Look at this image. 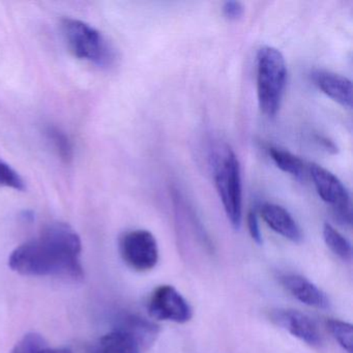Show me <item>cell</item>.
<instances>
[{
  "instance_id": "9",
  "label": "cell",
  "mask_w": 353,
  "mask_h": 353,
  "mask_svg": "<svg viewBox=\"0 0 353 353\" xmlns=\"http://www.w3.org/2000/svg\"><path fill=\"white\" fill-rule=\"evenodd\" d=\"M311 77L314 84L328 98L344 108L352 107V83L350 79L326 70H315Z\"/></svg>"
},
{
  "instance_id": "11",
  "label": "cell",
  "mask_w": 353,
  "mask_h": 353,
  "mask_svg": "<svg viewBox=\"0 0 353 353\" xmlns=\"http://www.w3.org/2000/svg\"><path fill=\"white\" fill-rule=\"evenodd\" d=\"M282 284L294 299L309 307L323 310L330 307V299L325 293L305 276L287 274L283 276Z\"/></svg>"
},
{
  "instance_id": "18",
  "label": "cell",
  "mask_w": 353,
  "mask_h": 353,
  "mask_svg": "<svg viewBox=\"0 0 353 353\" xmlns=\"http://www.w3.org/2000/svg\"><path fill=\"white\" fill-rule=\"evenodd\" d=\"M0 187L11 188L17 191L26 189V181L21 175L3 160H0Z\"/></svg>"
},
{
  "instance_id": "20",
  "label": "cell",
  "mask_w": 353,
  "mask_h": 353,
  "mask_svg": "<svg viewBox=\"0 0 353 353\" xmlns=\"http://www.w3.org/2000/svg\"><path fill=\"white\" fill-rule=\"evenodd\" d=\"M223 15L230 21H236L243 17L245 8L239 1H226L222 8Z\"/></svg>"
},
{
  "instance_id": "22",
  "label": "cell",
  "mask_w": 353,
  "mask_h": 353,
  "mask_svg": "<svg viewBox=\"0 0 353 353\" xmlns=\"http://www.w3.org/2000/svg\"><path fill=\"white\" fill-rule=\"evenodd\" d=\"M318 140H319L320 143H322V145H323L326 150H330V152H336V146L334 145V142L330 141L327 138L318 137Z\"/></svg>"
},
{
  "instance_id": "21",
  "label": "cell",
  "mask_w": 353,
  "mask_h": 353,
  "mask_svg": "<svg viewBox=\"0 0 353 353\" xmlns=\"http://www.w3.org/2000/svg\"><path fill=\"white\" fill-rule=\"evenodd\" d=\"M247 224L252 239H253L257 245H262L263 239H262L259 222H258L257 214H256L255 212H250L249 214H248Z\"/></svg>"
},
{
  "instance_id": "5",
  "label": "cell",
  "mask_w": 353,
  "mask_h": 353,
  "mask_svg": "<svg viewBox=\"0 0 353 353\" xmlns=\"http://www.w3.org/2000/svg\"><path fill=\"white\" fill-rule=\"evenodd\" d=\"M307 171L318 195L330 205L336 220L341 225L350 226L352 223L350 195L342 181L320 165L311 164Z\"/></svg>"
},
{
  "instance_id": "3",
  "label": "cell",
  "mask_w": 353,
  "mask_h": 353,
  "mask_svg": "<svg viewBox=\"0 0 353 353\" xmlns=\"http://www.w3.org/2000/svg\"><path fill=\"white\" fill-rule=\"evenodd\" d=\"M256 81L260 110L272 119L280 109L286 88V61L280 50L272 46L258 50Z\"/></svg>"
},
{
  "instance_id": "13",
  "label": "cell",
  "mask_w": 353,
  "mask_h": 353,
  "mask_svg": "<svg viewBox=\"0 0 353 353\" xmlns=\"http://www.w3.org/2000/svg\"><path fill=\"white\" fill-rule=\"evenodd\" d=\"M138 343L129 334L114 330L103 336L92 346L90 353H140Z\"/></svg>"
},
{
  "instance_id": "8",
  "label": "cell",
  "mask_w": 353,
  "mask_h": 353,
  "mask_svg": "<svg viewBox=\"0 0 353 353\" xmlns=\"http://www.w3.org/2000/svg\"><path fill=\"white\" fill-rule=\"evenodd\" d=\"M270 320L279 327L288 332L310 346H321V332L312 318L295 310H276L270 314Z\"/></svg>"
},
{
  "instance_id": "4",
  "label": "cell",
  "mask_w": 353,
  "mask_h": 353,
  "mask_svg": "<svg viewBox=\"0 0 353 353\" xmlns=\"http://www.w3.org/2000/svg\"><path fill=\"white\" fill-rule=\"evenodd\" d=\"M61 30L70 50L77 59L100 68H109L117 61V52L108 40L85 22L65 18Z\"/></svg>"
},
{
  "instance_id": "12",
  "label": "cell",
  "mask_w": 353,
  "mask_h": 353,
  "mask_svg": "<svg viewBox=\"0 0 353 353\" xmlns=\"http://www.w3.org/2000/svg\"><path fill=\"white\" fill-rule=\"evenodd\" d=\"M115 328L129 334L138 343L141 350L154 345L160 334V328L154 322L133 314L119 316Z\"/></svg>"
},
{
  "instance_id": "2",
  "label": "cell",
  "mask_w": 353,
  "mask_h": 353,
  "mask_svg": "<svg viewBox=\"0 0 353 353\" xmlns=\"http://www.w3.org/2000/svg\"><path fill=\"white\" fill-rule=\"evenodd\" d=\"M212 160L216 192L231 226L239 230L243 219V187L239 159L226 144L216 150Z\"/></svg>"
},
{
  "instance_id": "6",
  "label": "cell",
  "mask_w": 353,
  "mask_h": 353,
  "mask_svg": "<svg viewBox=\"0 0 353 353\" xmlns=\"http://www.w3.org/2000/svg\"><path fill=\"white\" fill-rule=\"evenodd\" d=\"M119 250L123 261L136 272H148L159 261V248L156 237L148 230H133L121 239Z\"/></svg>"
},
{
  "instance_id": "16",
  "label": "cell",
  "mask_w": 353,
  "mask_h": 353,
  "mask_svg": "<svg viewBox=\"0 0 353 353\" xmlns=\"http://www.w3.org/2000/svg\"><path fill=\"white\" fill-rule=\"evenodd\" d=\"M46 135L59 158L63 162L70 164L74 159V148L69 136L55 125L47 127Z\"/></svg>"
},
{
  "instance_id": "19",
  "label": "cell",
  "mask_w": 353,
  "mask_h": 353,
  "mask_svg": "<svg viewBox=\"0 0 353 353\" xmlns=\"http://www.w3.org/2000/svg\"><path fill=\"white\" fill-rule=\"evenodd\" d=\"M46 348V343L41 334L30 332L26 334L10 353H41Z\"/></svg>"
},
{
  "instance_id": "17",
  "label": "cell",
  "mask_w": 353,
  "mask_h": 353,
  "mask_svg": "<svg viewBox=\"0 0 353 353\" xmlns=\"http://www.w3.org/2000/svg\"><path fill=\"white\" fill-rule=\"evenodd\" d=\"M328 330L336 339L340 346L348 353H352L353 328L350 323L338 319H330L326 322Z\"/></svg>"
},
{
  "instance_id": "15",
  "label": "cell",
  "mask_w": 353,
  "mask_h": 353,
  "mask_svg": "<svg viewBox=\"0 0 353 353\" xmlns=\"http://www.w3.org/2000/svg\"><path fill=\"white\" fill-rule=\"evenodd\" d=\"M323 239L332 253L336 254L344 261H350L352 257L350 243L328 223H325L323 226Z\"/></svg>"
},
{
  "instance_id": "1",
  "label": "cell",
  "mask_w": 353,
  "mask_h": 353,
  "mask_svg": "<svg viewBox=\"0 0 353 353\" xmlns=\"http://www.w3.org/2000/svg\"><path fill=\"white\" fill-rule=\"evenodd\" d=\"M81 241L65 223L44 227L40 237L18 247L10 256L12 270L24 276H54L74 281L84 278L80 264Z\"/></svg>"
},
{
  "instance_id": "23",
  "label": "cell",
  "mask_w": 353,
  "mask_h": 353,
  "mask_svg": "<svg viewBox=\"0 0 353 353\" xmlns=\"http://www.w3.org/2000/svg\"><path fill=\"white\" fill-rule=\"evenodd\" d=\"M41 353H72L68 348H44Z\"/></svg>"
},
{
  "instance_id": "14",
  "label": "cell",
  "mask_w": 353,
  "mask_h": 353,
  "mask_svg": "<svg viewBox=\"0 0 353 353\" xmlns=\"http://www.w3.org/2000/svg\"><path fill=\"white\" fill-rule=\"evenodd\" d=\"M268 154L276 166L283 172L288 173L289 175L299 181L305 179L307 176V168L303 161L295 154H291L288 150L279 148H270Z\"/></svg>"
},
{
  "instance_id": "7",
  "label": "cell",
  "mask_w": 353,
  "mask_h": 353,
  "mask_svg": "<svg viewBox=\"0 0 353 353\" xmlns=\"http://www.w3.org/2000/svg\"><path fill=\"white\" fill-rule=\"evenodd\" d=\"M148 313L154 319L185 323L193 317V310L185 297L170 285H162L152 292Z\"/></svg>"
},
{
  "instance_id": "10",
  "label": "cell",
  "mask_w": 353,
  "mask_h": 353,
  "mask_svg": "<svg viewBox=\"0 0 353 353\" xmlns=\"http://www.w3.org/2000/svg\"><path fill=\"white\" fill-rule=\"evenodd\" d=\"M260 214L270 229L294 243L303 241V232L290 212L278 204H262Z\"/></svg>"
}]
</instances>
